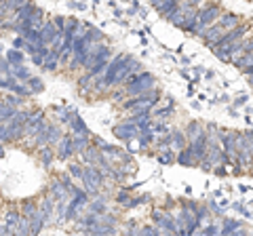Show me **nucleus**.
<instances>
[{"instance_id":"obj_1","label":"nucleus","mask_w":253,"mask_h":236,"mask_svg":"<svg viewBox=\"0 0 253 236\" xmlns=\"http://www.w3.org/2000/svg\"><path fill=\"white\" fill-rule=\"evenodd\" d=\"M137 72H139V61L131 59L129 55L118 53L110 59L104 76H101L99 82H97V89L106 91V89H112V86H123L126 78L131 74H137Z\"/></svg>"},{"instance_id":"obj_2","label":"nucleus","mask_w":253,"mask_h":236,"mask_svg":"<svg viewBox=\"0 0 253 236\" xmlns=\"http://www.w3.org/2000/svg\"><path fill=\"white\" fill-rule=\"evenodd\" d=\"M205 2H207V0H181L175 9L167 15V19L173 23V26L181 28L184 32L194 34V26H196V19H199V11H201V6Z\"/></svg>"},{"instance_id":"obj_3","label":"nucleus","mask_w":253,"mask_h":236,"mask_svg":"<svg viewBox=\"0 0 253 236\" xmlns=\"http://www.w3.org/2000/svg\"><path fill=\"white\" fill-rule=\"evenodd\" d=\"M241 23H243V21H241V15H236V13H226V11H224V13L219 15V19L213 23V26L207 30V32L203 34L205 44L213 49V46H215V44L221 40V38H224L228 32H232L236 26H241Z\"/></svg>"},{"instance_id":"obj_4","label":"nucleus","mask_w":253,"mask_h":236,"mask_svg":"<svg viewBox=\"0 0 253 236\" xmlns=\"http://www.w3.org/2000/svg\"><path fill=\"white\" fill-rule=\"evenodd\" d=\"M253 32V28L249 26L247 21L245 23H241V26H236L232 32H228L224 38H221V40L213 46V53H215V57L217 59H221V61H228V64H230V55H232V49L236 44H239L243 38H247L249 34Z\"/></svg>"},{"instance_id":"obj_5","label":"nucleus","mask_w":253,"mask_h":236,"mask_svg":"<svg viewBox=\"0 0 253 236\" xmlns=\"http://www.w3.org/2000/svg\"><path fill=\"white\" fill-rule=\"evenodd\" d=\"M32 118V112L30 110H17V114H15L9 122L0 124V133H2V144H6V141H17L21 137H26V124L28 120Z\"/></svg>"},{"instance_id":"obj_6","label":"nucleus","mask_w":253,"mask_h":236,"mask_svg":"<svg viewBox=\"0 0 253 236\" xmlns=\"http://www.w3.org/2000/svg\"><path fill=\"white\" fill-rule=\"evenodd\" d=\"M95 44H97V42L93 40L91 32H78L76 38H74L72 59H70L68 68H70V70H76V68L84 66V61H86V57L91 55V51H93V46H95Z\"/></svg>"},{"instance_id":"obj_7","label":"nucleus","mask_w":253,"mask_h":236,"mask_svg":"<svg viewBox=\"0 0 253 236\" xmlns=\"http://www.w3.org/2000/svg\"><path fill=\"white\" fill-rule=\"evenodd\" d=\"M110 57H112V49H110L108 44H104V42L95 44L93 51H91V55L86 57L84 66H83L84 72H89V74H93V76H99L101 72H106V68H108V64H110Z\"/></svg>"},{"instance_id":"obj_8","label":"nucleus","mask_w":253,"mask_h":236,"mask_svg":"<svg viewBox=\"0 0 253 236\" xmlns=\"http://www.w3.org/2000/svg\"><path fill=\"white\" fill-rule=\"evenodd\" d=\"M221 13H224V9H221L217 2H209L207 0V2L201 6V11H199V19H196V26H194V36L203 38V34L219 19Z\"/></svg>"},{"instance_id":"obj_9","label":"nucleus","mask_w":253,"mask_h":236,"mask_svg":"<svg viewBox=\"0 0 253 236\" xmlns=\"http://www.w3.org/2000/svg\"><path fill=\"white\" fill-rule=\"evenodd\" d=\"M125 91L126 95L133 97V95H141V93H146L150 89H154L156 86V78L148 72H139V74H131L129 78L125 80Z\"/></svg>"},{"instance_id":"obj_10","label":"nucleus","mask_w":253,"mask_h":236,"mask_svg":"<svg viewBox=\"0 0 253 236\" xmlns=\"http://www.w3.org/2000/svg\"><path fill=\"white\" fill-rule=\"evenodd\" d=\"M156 101H158V91L156 89H150L146 93H141V95H133L129 101H125L123 108L126 110V112H133V114L148 112V110L152 108Z\"/></svg>"},{"instance_id":"obj_11","label":"nucleus","mask_w":253,"mask_h":236,"mask_svg":"<svg viewBox=\"0 0 253 236\" xmlns=\"http://www.w3.org/2000/svg\"><path fill=\"white\" fill-rule=\"evenodd\" d=\"M152 222H154L158 228H161V230H165V232H179V234H186L184 224H181L179 219H175L173 215H169L167 211L156 209L154 213H152Z\"/></svg>"},{"instance_id":"obj_12","label":"nucleus","mask_w":253,"mask_h":236,"mask_svg":"<svg viewBox=\"0 0 253 236\" xmlns=\"http://www.w3.org/2000/svg\"><path fill=\"white\" fill-rule=\"evenodd\" d=\"M101 179H104V173H101V169H97V164H89V167H84V175L81 182L84 184V188L89 192H97L99 186H101Z\"/></svg>"},{"instance_id":"obj_13","label":"nucleus","mask_w":253,"mask_h":236,"mask_svg":"<svg viewBox=\"0 0 253 236\" xmlns=\"http://www.w3.org/2000/svg\"><path fill=\"white\" fill-rule=\"evenodd\" d=\"M188 148L192 150L196 162L201 164V162L205 160V156H207V150H209V133H207V131H201L199 135L194 137V141H190Z\"/></svg>"},{"instance_id":"obj_14","label":"nucleus","mask_w":253,"mask_h":236,"mask_svg":"<svg viewBox=\"0 0 253 236\" xmlns=\"http://www.w3.org/2000/svg\"><path fill=\"white\" fill-rule=\"evenodd\" d=\"M249 53H253V32L247 36V38H243V40L239 42L232 49V55H230V64H239V61L245 57V55H249Z\"/></svg>"},{"instance_id":"obj_15","label":"nucleus","mask_w":253,"mask_h":236,"mask_svg":"<svg viewBox=\"0 0 253 236\" xmlns=\"http://www.w3.org/2000/svg\"><path fill=\"white\" fill-rule=\"evenodd\" d=\"M137 133H139V127L137 124H133L129 120H123L121 124H116L114 127V135L118 139H123V141H129L133 137H137Z\"/></svg>"},{"instance_id":"obj_16","label":"nucleus","mask_w":253,"mask_h":236,"mask_svg":"<svg viewBox=\"0 0 253 236\" xmlns=\"http://www.w3.org/2000/svg\"><path fill=\"white\" fill-rule=\"evenodd\" d=\"M41 34H42V40L44 44H53L55 40H57L59 36H63V32L57 28V23H55L53 19L51 21H44L42 28H41Z\"/></svg>"},{"instance_id":"obj_17","label":"nucleus","mask_w":253,"mask_h":236,"mask_svg":"<svg viewBox=\"0 0 253 236\" xmlns=\"http://www.w3.org/2000/svg\"><path fill=\"white\" fill-rule=\"evenodd\" d=\"M72 154H76V150H74V137L72 135H63L61 141L57 144V158L59 160H68Z\"/></svg>"},{"instance_id":"obj_18","label":"nucleus","mask_w":253,"mask_h":236,"mask_svg":"<svg viewBox=\"0 0 253 236\" xmlns=\"http://www.w3.org/2000/svg\"><path fill=\"white\" fill-rule=\"evenodd\" d=\"M19 219H21L19 213H15V211H6V213H4V219H2V234H4V236L17 234Z\"/></svg>"},{"instance_id":"obj_19","label":"nucleus","mask_w":253,"mask_h":236,"mask_svg":"<svg viewBox=\"0 0 253 236\" xmlns=\"http://www.w3.org/2000/svg\"><path fill=\"white\" fill-rule=\"evenodd\" d=\"M38 9V6H34V4H32L30 2V0H28V2L26 4H23L21 6V9H17V11H15L13 15H11V21H15V23H21V21H28L30 17H32V15H34V11Z\"/></svg>"},{"instance_id":"obj_20","label":"nucleus","mask_w":253,"mask_h":236,"mask_svg":"<svg viewBox=\"0 0 253 236\" xmlns=\"http://www.w3.org/2000/svg\"><path fill=\"white\" fill-rule=\"evenodd\" d=\"M17 110H19V108H15V106H11V104H6V101H0V124L9 122L11 118L17 114Z\"/></svg>"},{"instance_id":"obj_21","label":"nucleus","mask_w":253,"mask_h":236,"mask_svg":"<svg viewBox=\"0 0 253 236\" xmlns=\"http://www.w3.org/2000/svg\"><path fill=\"white\" fill-rule=\"evenodd\" d=\"M70 127H72L74 135H89V129H86V124L83 122V118L78 114L70 116Z\"/></svg>"},{"instance_id":"obj_22","label":"nucleus","mask_w":253,"mask_h":236,"mask_svg":"<svg viewBox=\"0 0 253 236\" xmlns=\"http://www.w3.org/2000/svg\"><path fill=\"white\" fill-rule=\"evenodd\" d=\"M179 2H181V0H158V2H156L154 6H156V11L161 13L163 17H167V15H169L173 9H175V6H177Z\"/></svg>"},{"instance_id":"obj_23","label":"nucleus","mask_w":253,"mask_h":236,"mask_svg":"<svg viewBox=\"0 0 253 236\" xmlns=\"http://www.w3.org/2000/svg\"><path fill=\"white\" fill-rule=\"evenodd\" d=\"M177 162H179V164H184V167H194V164H199L190 148H184V150H179V152H177Z\"/></svg>"},{"instance_id":"obj_24","label":"nucleus","mask_w":253,"mask_h":236,"mask_svg":"<svg viewBox=\"0 0 253 236\" xmlns=\"http://www.w3.org/2000/svg\"><path fill=\"white\" fill-rule=\"evenodd\" d=\"M4 57L11 61L13 68H17V66H21L23 61H26V55H23V51H19V49H9V53H6Z\"/></svg>"},{"instance_id":"obj_25","label":"nucleus","mask_w":253,"mask_h":236,"mask_svg":"<svg viewBox=\"0 0 253 236\" xmlns=\"http://www.w3.org/2000/svg\"><path fill=\"white\" fill-rule=\"evenodd\" d=\"M173 133V144H171V148H173V150H184V148H186V141H188V137L184 135V131H171Z\"/></svg>"},{"instance_id":"obj_26","label":"nucleus","mask_w":253,"mask_h":236,"mask_svg":"<svg viewBox=\"0 0 253 236\" xmlns=\"http://www.w3.org/2000/svg\"><path fill=\"white\" fill-rule=\"evenodd\" d=\"M173 160H177L175 150H173V148H165L163 154H158V162H161V164H169Z\"/></svg>"},{"instance_id":"obj_27","label":"nucleus","mask_w":253,"mask_h":236,"mask_svg":"<svg viewBox=\"0 0 253 236\" xmlns=\"http://www.w3.org/2000/svg\"><path fill=\"white\" fill-rule=\"evenodd\" d=\"M61 137H63V133H61V129L57 127V124H49V146L59 144Z\"/></svg>"},{"instance_id":"obj_28","label":"nucleus","mask_w":253,"mask_h":236,"mask_svg":"<svg viewBox=\"0 0 253 236\" xmlns=\"http://www.w3.org/2000/svg\"><path fill=\"white\" fill-rule=\"evenodd\" d=\"M86 148H89V137L86 135H74V150L78 154H83Z\"/></svg>"},{"instance_id":"obj_29","label":"nucleus","mask_w":253,"mask_h":236,"mask_svg":"<svg viewBox=\"0 0 253 236\" xmlns=\"http://www.w3.org/2000/svg\"><path fill=\"white\" fill-rule=\"evenodd\" d=\"M203 131V127H201V122H190L188 124V129H186V137H188V141H194V137L199 135V133Z\"/></svg>"},{"instance_id":"obj_30","label":"nucleus","mask_w":253,"mask_h":236,"mask_svg":"<svg viewBox=\"0 0 253 236\" xmlns=\"http://www.w3.org/2000/svg\"><path fill=\"white\" fill-rule=\"evenodd\" d=\"M13 74L17 76L21 82H28L30 78H32V72H30V70H28L26 66H23V64H21V66H17V68H15V70H13Z\"/></svg>"},{"instance_id":"obj_31","label":"nucleus","mask_w":253,"mask_h":236,"mask_svg":"<svg viewBox=\"0 0 253 236\" xmlns=\"http://www.w3.org/2000/svg\"><path fill=\"white\" fill-rule=\"evenodd\" d=\"M38 209H41V207H36V202H34V200H26V202L21 204V215L32 217V215H34Z\"/></svg>"},{"instance_id":"obj_32","label":"nucleus","mask_w":253,"mask_h":236,"mask_svg":"<svg viewBox=\"0 0 253 236\" xmlns=\"http://www.w3.org/2000/svg\"><path fill=\"white\" fill-rule=\"evenodd\" d=\"M13 93H17V95H21V97H30V95H34L32 93V89H30V84L26 82V84H21V80L13 86Z\"/></svg>"},{"instance_id":"obj_33","label":"nucleus","mask_w":253,"mask_h":236,"mask_svg":"<svg viewBox=\"0 0 253 236\" xmlns=\"http://www.w3.org/2000/svg\"><path fill=\"white\" fill-rule=\"evenodd\" d=\"M53 156H55V152L49 148V144L46 146H42V152H41V158H42V167H49L51 164V160H53Z\"/></svg>"},{"instance_id":"obj_34","label":"nucleus","mask_w":253,"mask_h":236,"mask_svg":"<svg viewBox=\"0 0 253 236\" xmlns=\"http://www.w3.org/2000/svg\"><path fill=\"white\" fill-rule=\"evenodd\" d=\"M2 101H6V104H11V106H15V108H21V106H23V97L17 95V93H9V95H4Z\"/></svg>"},{"instance_id":"obj_35","label":"nucleus","mask_w":253,"mask_h":236,"mask_svg":"<svg viewBox=\"0 0 253 236\" xmlns=\"http://www.w3.org/2000/svg\"><path fill=\"white\" fill-rule=\"evenodd\" d=\"M68 173H70L72 177H76V179H83L84 167H83V164H78V162H72V164H70V169H68Z\"/></svg>"},{"instance_id":"obj_36","label":"nucleus","mask_w":253,"mask_h":236,"mask_svg":"<svg viewBox=\"0 0 253 236\" xmlns=\"http://www.w3.org/2000/svg\"><path fill=\"white\" fill-rule=\"evenodd\" d=\"M241 230V222H226L224 228H221V234H232V232H239Z\"/></svg>"},{"instance_id":"obj_37","label":"nucleus","mask_w":253,"mask_h":236,"mask_svg":"<svg viewBox=\"0 0 253 236\" xmlns=\"http://www.w3.org/2000/svg\"><path fill=\"white\" fill-rule=\"evenodd\" d=\"M28 84H30V89H32V93H41L42 89H44V84H42V80L38 76H32L30 80H28Z\"/></svg>"},{"instance_id":"obj_38","label":"nucleus","mask_w":253,"mask_h":236,"mask_svg":"<svg viewBox=\"0 0 253 236\" xmlns=\"http://www.w3.org/2000/svg\"><path fill=\"white\" fill-rule=\"evenodd\" d=\"M26 2H28V0H4V2H0V4H6V6H9V11L15 13L17 9H21Z\"/></svg>"},{"instance_id":"obj_39","label":"nucleus","mask_w":253,"mask_h":236,"mask_svg":"<svg viewBox=\"0 0 253 236\" xmlns=\"http://www.w3.org/2000/svg\"><path fill=\"white\" fill-rule=\"evenodd\" d=\"M239 70H243V68H249V66H253V53H249V55H245V57L239 61Z\"/></svg>"},{"instance_id":"obj_40","label":"nucleus","mask_w":253,"mask_h":236,"mask_svg":"<svg viewBox=\"0 0 253 236\" xmlns=\"http://www.w3.org/2000/svg\"><path fill=\"white\" fill-rule=\"evenodd\" d=\"M104 209H106L104 200H95V202L91 204V211H93V213H104Z\"/></svg>"},{"instance_id":"obj_41","label":"nucleus","mask_w":253,"mask_h":236,"mask_svg":"<svg viewBox=\"0 0 253 236\" xmlns=\"http://www.w3.org/2000/svg\"><path fill=\"white\" fill-rule=\"evenodd\" d=\"M217 232H221L217 226H209V228H205L203 230V234H217Z\"/></svg>"},{"instance_id":"obj_42","label":"nucleus","mask_w":253,"mask_h":236,"mask_svg":"<svg viewBox=\"0 0 253 236\" xmlns=\"http://www.w3.org/2000/svg\"><path fill=\"white\" fill-rule=\"evenodd\" d=\"M118 202H121V204H129V194L121 192V194H118Z\"/></svg>"},{"instance_id":"obj_43","label":"nucleus","mask_w":253,"mask_h":236,"mask_svg":"<svg viewBox=\"0 0 253 236\" xmlns=\"http://www.w3.org/2000/svg\"><path fill=\"white\" fill-rule=\"evenodd\" d=\"M241 72H245V76H253V66H249V68H243Z\"/></svg>"},{"instance_id":"obj_44","label":"nucleus","mask_w":253,"mask_h":236,"mask_svg":"<svg viewBox=\"0 0 253 236\" xmlns=\"http://www.w3.org/2000/svg\"><path fill=\"white\" fill-rule=\"evenodd\" d=\"M247 82H249V86L253 89V76H247Z\"/></svg>"},{"instance_id":"obj_45","label":"nucleus","mask_w":253,"mask_h":236,"mask_svg":"<svg viewBox=\"0 0 253 236\" xmlns=\"http://www.w3.org/2000/svg\"><path fill=\"white\" fill-rule=\"evenodd\" d=\"M249 175L253 177V164H251V169H249Z\"/></svg>"},{"instance_id":"obj_46","label":"nucleus","mask_w":253,"mask_h":236,"mask_svg":"<svg viewBox=\"0 0 253 236\" xmlns=\"http://www.w3.org/2000/svg\"><path fill=\"white\" fill-rule=\"evenodd\" d=\"M0 2H4V0H0Z\"/></svg>"},{"instance_id":"obj_47","label":"nucleus","mask_w":253,"mask_h":236,"mask_svg":"<svg viewBox=\"0 0 253 236\" xmlns=\"http://www.w3.org/2000/svg\"><path fill=\"white\" fill-rule=\"evenodd\" d=\"M251 133H253V131H251Z\"/></svg>"}]
</instances>
